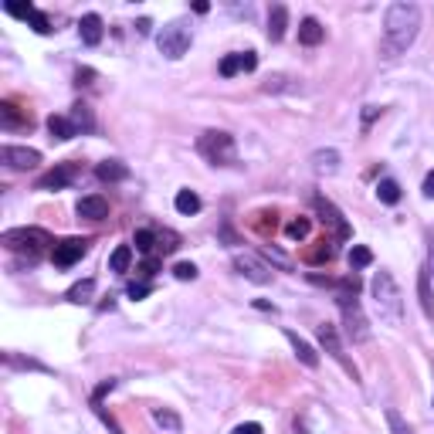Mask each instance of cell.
<instances>
[{
	"label": "cell",
	"instance_id": "cell-45",
	"mask_svg": "<svg viewBox=\"0 0 434 434\" xmlns=\"http://www.w3.org/2000/svg\"><path fill=\"white\" fill-rule=\"evenodd\" d=\"M421 194H424L428 200H434V170L424 177V184H421Z\"/></svg>",
	"mask_w": 434,
	"mask_h": 434
},
{
	"label": "cell",
	"instance_id": "cell-15",
	"mask_svg": "<svg viewBox=\"0 0 434 434\" xmlns=\"http://www.w3.org/2000/svg\"><path fill=\"white\" fill-rule=\"evenodd\" d=\"M309 163H313V173H316V177H333V173L339 170L343 157H339L336 150H316V153L309 157Z\"/></svg>",
	"mask_w": 434,
	"mask_h": 434
},
{
	"label": "cell",
	"instance_id": "cell-1",
	"mask_svg": "<svg viewBox=\"0 0 434 434\" xmlns=\"http://www.w3.org/2000/svg\"><path fill=\"white\" fill-rule=\"evenodd\" d=\"M421 31V7L411 0H397L384 14V41H380V55L384 58H397L404 55Z\"/></svg>",
	"mask_w": 434,
	"mask_h": 434
},
{
	"label": "cell",
	"instance_id": "cell-33",
	"mask_svg": "<svg viewBox=\"0 0 434 434\" xmlns=\"http://www.w3.org/2000/svg\"><path fill=\"white\" fill-rule=\"evenodd\" d=\"M309 231H313V221H309V217H295V221H288V228H285V235L292 237V241L309 237Z\"/></svg>",
	"mask_w": 434,
	"mask_h": 434
},
{
	"label": "cell",
	"instance_id": "cell-34",
	"mask_svg": "<svg viewBox=\"0 0 434 434\" xmlns=\"http://www.w3.org/2000/svg\"><path fill=\"white\" fill-rule=\"evenodd\" d=\"M387 428H391V434H411V428H407V421L400 417V411H387Z\"/></svg>",
	"mask_w": 434,
	"mask_h": 434
},
{
	"label": "cell",
	"instance_id": "cell-25",
	"mask_svg": "<svg viewBox=\"0 0 434 434\" xmlns=\"http://www.w3.org/2000/svg\"><path fill=\"white\" fill-rule=\"evenodd\" d=\"M92 295H95V278H81V282H75L68 288V302H75V306L92 302Z\"/></svg>",
	"mask_w": 434,
	"mask_h": 434
},
{
	"label": "cell",
	"instance_id": "cell-5",
	"mask_svg": "<svg viewBox=\"0 0 434 434\" xmlns=\"http://www.w3.org/2000/svg\"><path fill=\"white\" fill-rule=\"evenodd\" d=\"M197 153L207 159V163H214V166H228V163L237 159L235 136L224 132V129H207V132H200Z\"/></svg>",
	"mask_w": 434,
	"mask_h": 434
},
{
	"label": "cell",
	"instance_id": "cell-39",
	"mask_svg": "<svg viewBox=\"0 0 434 434\" xmlns=\"http://www.w3.org/2000/svg\"><path fill=\"white\" fill-rule=\"evenodd\" d=\"M262 255H265V258H272V262H275L278 268H285V272H288V268H292V262H288V258H285V255H282V251H275V248H268V244H265V248H262Z\"/></svg>",
	"mask_w": 434,
	"mask_h": 434
},
{
	"label": "cell",
	"instance_id": "cell-50",
	"mask_svg": "<svg viewBox=\"0 0 434 434\" xmlns=\"http://www.w3.org/2000/svg\"><path fill=\"white\" fill-rule=\"evenodd\" d=\"M431 407H434V397H431Z\"/></svg>",
	"mask_w": 434,
	"mask_h": 434
},
{
	"label": "cell",
	"instance_id": "cell-43",
	"mask_svg": "<svg viewBox=\"0 0 434 434\" xmlns=\"http://www.w3.org/2000/svg\"><path fill=\"white\" fill-rule=\"evenodd\" d=\"M150 295V285L146 282H132L129 285V299H146Z\"/></svg>",
	"mask_w": 434,
	"mask_h": 434
},
{
	"label": "cell",
	"instance_id": "cell-22",
	"mask_svg": "<svg viewBox=\"0 0 434 434\" xmlns=\"http://www.w3.org/2000/svg\"><path fill=\"white\" fill-rule=\"evenodd\" d=\"M322 38H326V28L319 24L316 17H306V21L299 24V44H309V48H316Z\"/></svg>",
	"mask_w": 434,
	"mask_h": 434
},
{
	"label": "cell",
	"instance_id": "cell-29",
	"mask_svg": "<svg viewBox=\"0 0 434 434\" xmlns=\"http://www.w3.org/2000/svg\"><path fill=\"white\" fill-rule=\"evenodd\" d=\"M129 265H132V248H129V244H119L116 251H112V258H109V268L122 275V272H129Z\"/></svg>",
	"mask_w": 434,
	"mask_h": 434
},
{
	"label": "cell",
	"instance_id": "cell-2",
	"mask_svg": "<svg viewBox=\"0 0 434 434\" xmlns=\"http://www.w3.org/2000/svg\"><path fill=\"white\" fill-rule=\"evenodd\" d=\"M370 292H373V302L380 309V319H387L391 326H400L404 322V292L394 282L391 272H377L373 282H370Z\"/></svg>",
	"mask_w": 434,
	"mask_h": 434
},
{
	"label": "cell",
	"instance_id": "cell-21",
	"mask_svg": "<svg viewBox=\"0 0 434 434\" xmlns=\"http://www.w3.org/2000/svg\"><path fill=\"white\" fill-rule=\"evenodd\" d=\"M153 424L163 428L166 434H180V431H184L180 414H177V411H170V407H153Z\"/></svg>",
	"mask_w": 434,
	"mask_h": 434
},
{
	"label": "cell",
	"instance_id": "cell-47",
	"mask_svg": "<svg viewBox=\"0 0 434 434\" xmlns=\"http://www.w3.org/2000/svg\"><path fill=\"white\" fill-rule=\"evenodd\" d=\"M157 268H159L157 258H146V262H143V275H157Z\"/></svg>",
	"mask_w": 434,
	"mask_h": 434
},
{
	"label": "cell",
	"instance_id": "cell-17",
	"mask_svg": "<svg viewBox=\"0 0 434 434\" xmlns=\"http://www.w3.org/2000/svg\"><path fill=\"white\" fill-rule=\"evenodd\" d=\"M95 177H99L102 184H119V180H129V166H126L122 159H102V163L95 166Z\"/></svg>",
	"mask_w": 434,
	"mask_h": 434
},
{
	"label": "cell",
	"instance_id": "cell-41",
	"mask_svg": "<svg viewBox=\"0 0 434 434\" xmlns=\"http://www.w3.org/2000/svg\"><path fill=\"white\" fill-rule=\"evenodd\" d=\"M3 363H7V366H24V370H44V366L34 363V359H17L14 353H3Z\"/></svg>",
	"mask_w": 434,
	"mask_h": 434
},
{
	"label": "cell",
	"instance_id": "cell-31",
	"mask_svg": "<svg viewBox=\"0 0 434 434\" xmlns=\"http://www.w3.org/2000/svg\"><path fill=\"white\" fill-rule=\"evenodd\" d=\"M157 241H159L157 231H150V228H139V231H136V237H132L136 251H143V255H153V248H159Z\"/></svg>",
	"mask_w": 434,
	"mask_h": 434
},
{
	"label": "cell",
	"instance_id": "cell-46",
	"mask_svg": "<svg viewBox=\"0 0 434 434\" xmlns=\"http://www.w3.org/2000/svg\"><path fill=\"white\" fill-rule=\"evenodd\" d=\"M377 116H380V106H363V126H370Z\"/></svg>",
	"mask_w": 434,
	"mask_h": 434
},
{
	"label": "cell",
	"instance_id": "cell-3",
	"mask_svg": "<svg viewBox=\"0 0 434 434\" xmlns=\"http://www.w3.org/2000/svg\"><path fill=\"white\" fill-rule=\"evenodd\" d=\"M190 44H194V31H190V21H184V17L166 21V24L157 31L159 55L170 58V61H180V58L190 51Z\"/></svg>",
	"mask_w": 434,
	"mask_h": 434
},
{
	"label": "cell",
	"instance_id": "cell-40",
	"mask_svg": "<svg viewBox=\"0 0 434 434\" xmlns=\"http://www.w3.org/2000/svg\"><path fill=\"white\" fill-rule=\"evenodd\" d=\"M112 391H116V380H112V377H109V380H102V384L95 387V394H92V404L99 407V404H102V397L112 394Z\"/></svg>",
	"mask_w": 434,
	"mask_h": 434
},
{
	"label": "cell",
	"instance_id": "cell-13",
	"mask_svg": "<svg viewBox=\"0 0 434 434\" xmlns=\"http://www.w3.org/2000/svg\"><path fill=\"white\" fill-rule=\"evenodd\" d=\"M0 159H3V166H10V170H34L41 163V153L31 150V146H3V150H0Z\"/></svg>",
	"mask_w": 434,
	"mask_h": 434
},
{
	"label": "cell",
	"instance_id": "cell-38",
	"mask_svg": "<svg viewBox=\"0 0 434 434\" xmlns=\"http://www.w3.org/2000/svg\"><path fill=\"white\" fill-rule=\"evenodd\" d=\"M173 275L180 278V282H194V278H197V265H190V262H180V265L173 268Z\"/></svg>",
	"mask_w": 434,
	"mask_h": 434
},
{
	"label": "cell",
	"instance_id": "cell-6",
	"mask_svg": "<svg viewBox=\"0 0 434 434\" xmlns=\"http://www.w3.org/2000/svg\"><path fill=\"white\" fill-rule=\"evenodd\" d=\"M336 306H339V313H343L346 336H350L353 343H366V339H370V319L363 316L359 299H356L353 292H339V295H336Z\"/></svg>",
	"mask_w": 434,
	"mask_h": 434
},
{
	"label": "cell",
	"instance_id": "cell-23",
	"mask_svg": "<svg viewBox=\"0 0 434 434\" xmlns=\"http://www.w3.org/2000/svg\"><path fill=\"white\" fill-rule=\"evenodd\" d=\"M417 295H421L424 316L434 319V292H431V272L428 268H421V275H417Z\"/></svg>",
	"mask_w": 434,
	"mask_h": 434
},
{
	"label": "cell",
	"instance_id": "cell-26",
	"mask_svg": "<svg viewBox=\"0 0 434 434\" xmlns=\"http://www.w3.org/2000/svg\"><path fill=\"white\" fill-rule=\"evenodd\" d=\"M173 207H177V214L190 217V214H197V210H200V197L194 194V190H177V197H173Z\"/></svg>",
	"mask_w": 434,
	"mask_h": 434
},
{
	"label": "cell",
	"instance_id": "cell-44",
	"mask_svg": "<svg viewBox=\"0 0 434 434\" xmlns=\"http://www.w3.org/2000/svg\"><path fill=\"white\" fill-rule=\"evenodd\" d=\"M231 434H265L262 431V424H255V421H248V424H237Z\"/></svg>",
	"mask_w": 434,
	"mask_h": 434
},
{
	"label": "cell",
	"instance_id": "cell-11",
	"mask_svg": "<svg viewBox=\"0 0 434 434\" xmlns=\"http://www.w3.org/2000/svg\"><path fill=\"white\" fill-rule=\"evenodd\" d=\"M79 177V163H58L55 170L38 177V190H65Z\"/></svg>",
	"mask_w": 434,
	"mask_h": 434
},
{
	"label": "cell",
	"instance_id": "cell-24",
	"mask_svg": "<svg viewBox=\"0 0 434 434\" xmlns=\"http://www.w3.org/2000/svg\"><path fill=\"white\" fill-rule=\"evenodd\" d=\"M48 132H51V139H72V136H79V129H75V122L68 116H51L48 119Z\"/></svg>",
	"mask_w": 434,
	"mask_h": 434
},
{
	"label": "cell",
	"instance_id": "cell-14",
	"mask_svg": "<svg viewBox=\"0 0 434 434\" xmlns=\"http://www.w3.org/2000/svg\"><path fill=\"white\" fill-rule=\"evenodd\" d=\"M75 210H79V217H85V221H106V217H109V200L92 194V197H81Z\"/></svg>",
	"mask_w": 434,
	"mask_h": 434
},
{
	"label": "cell",
	"instance_id": "cell-20",
	"mask_svg": "<svg viewBox=\"0 0 434 434\" xmlns=\"http://www.w3.org/2000/svg\"><path fill=\"white\" fill-rule=\"evenodd\" d=\"M285 339L292 343L295 356H299V359H302L306 366H319V353L313 350V346H309V343H306V339H302V336H299V333H295V329H285Z\"/></svg>",
	"mask_w": 434,
	"mask_h": 434
},
{
	"label": "cell",
	"instance_id": "cell-49",
	"mask_svg": "<svg viewBox=\"0 0 434 434\" xmlns=\"http://www.w3.org/2000/svg\"><path fill=\"white\" fill-rule=\"evenodd\" d=\"M150 28H153V24H150V21H146V17H143V21H139V24H136V31H139V34H150Z\"/></svg>",
	"mask_w": 434,
	"mask_h": 434
},
{
	"label": "cell",
	"instance_id": "cell-12",
	"mask_svg": "<svg viewBox=\"0 0 434 434\" xmlns=\"http://www.w3.org/2000/svg\"><path fill=\"white\" fill-rule=\"evenodd\" d=\"M235 268H237V275H244L255 285H268L272 282V268L262 258H255V255H235Z\"/></svg>",
	"mask_w": 434,
	"mask_h": 434
},
{
	"label": "cell",
	"instance_id": "cell-4",
	"mask_svg": "<svg viewBox=\"0 0 434 434\" xmlns=\"http://www.w3.org/2000/svg\"><path fill=\"white\" fill-rule=\"evenodd\" d=\"M0 244H3L7 251L28 255V262H34L38 255L48 251L51 235H48V231H41V228H10V231H3V235H0Z\"/></svg>",
	"mask_w": 434,
	"mask_h": 434
},
{
	"label": "cell",
	"instance_id": "cell-32",
	"mask_svg": "<svg viewBox=\"0 0 434 434\" xmlns=\"http://www.w3.org/2000/svg\"><path fill=\"white\" fill-rule=\"evenodd\" d=\"M370 265H373V251L363 248V244H353V248H350V268L359 272V268H370Z\"/></svg>",
	"mask_w": 434,
	"mask_h": 434
},
{
	"label": "cell",
	"instance_id": "cell-27",
	"mask_svg": "<svg viewBox=\"0 0 434 434\" xmlns=\"http://www.w3.org/2000/svg\"><path fill=\"white\" fill-rule=\"evenodd\" d=\"M377 197H380V204L394 207L397 200H400V184H397V180H391V177H384V180L377 184Z\"/></svg>",
	"mask_w": 434,
	"mask_h": 434
},
{
	"label": "cell",
	"instance_id": "cell-42",
	"mask_svg": "<svg viewBox=\"0 0 434 434\" xmlns=\"http://www.w3.org/2000/svg\"><path fill=\"white\" fill-rule=\"evenodd\" d=\"M333 255H336V248H333L329 241H322V248H316V251H313L309 258H313V262H329Z\"/></svg>",
	"mask_w": 434,
	"mask_h": 434
},
{
	"label": "cell",
	"instance_id": "cell-48",
	"mask_svg": "<svg viewBox=\"0 0 434 434\" xmlns=\"http://www.w3.org/2000/svg\"><path fill=\"white\" fill-rule=\"evenodd\" d=\"M428 272L434 275V237H431V244H428Z\"/></svg>",
	"mask_w": 434,
	"mask_h": 434
},
{
	"label": "cell",
	"instance_id": "cell-18",
	"mask_svg": "<svg viewBox=\"0 0 434 434\" xmlns=\"http://www.w3.org/2000/svg\"><path fill=\"white\" fill-rule=\"evenodd\" d=\"M0 126H3V129H28V126H31V116H24L14 102H0Z\"/></svg>",
	"mask_w": 434,
	"mask_h": 434
},
{
	"label": "cell",
	"instance_id": "cell-8",
	"mask_svg": "<svg viewBox=\"0 0 434 434\" xmlns=\"http://www.w3.org/2000/svg\"><path fill=\"white\" fill-rule=\"evenodd\" d=\"M313 207H316V214H319V221L333 231V237H339V241H346V237L353 235L350 231V224H346V217H343V210L333 204V200H326L322 194H316L313 197Z\"/></svg>",
	"mask_w": 434,
	"mask_h": 434
},
{
	"label": "cell",
	"instance_id": "cell-16",
	"mask_svg": "<svg viewBox=\"0 0 434 434\" xmlns=\"http://www.w3.org/2000/svg\"><path fill=\"white\" fill-rule=\"evenodd\" d=\"M79 34H81V41H85L88 48H95V44L102 41V34H106L102 17H99V14H85V17L79 21Z\"/></svg>",
	"mask_w": 434,
	"mask_h": 434
},
{
	"label": "cell",
	"instance_id": "cell-37",
	"mask_svg": "<svg viewBox=\"0 0 434 434\" xmlns=\"http://www.w3.org/2000/svg\"><path fill=\"white\" fill-rule=\"evenodd\" d=\"M3 10H7V14H14V17H24V21H28V17H31V10H34V3H10V0H7V3H3Z\"/></svg>",
	"mask_w": 434,
	"mask_h": 434
},
{
	"label": "cell",
	"instance_id": "cell-7",
	"mask_svg": "<svg viewBox=\"0 0 434 434\" xmlns=\"http://www.w3.org/2000/svg\"><path fill=\"white\" fill-rule=\"evenodd\" d=\"M316 336H319V346L326 350V353L333 356L353 380H359V370H356L353 363H350V356H346V350H343V343H339V333H336V326H329V322H322V326H316Z\"/></svg>",
	"mask_w": 434,
	"mask_h": 434
},
{
	"label": "cell",
	"instance_id": "cell-36",
	"mask_svg": "<svg viewBox=\"0 0 434 434\" xmlns=\"http://www.w3.org/2000/svg\"><path fill=\"white\" fill-rule=\"evenodd\" d=\"M159 251L163 255H170V251H177L180 248V235H173V231H159Z\"/></svg>",
	"mask_w": 434,
	"mask_h": 434
},
{
	"label": "cell",
	"instance_id": "cell-10",
	"mask_svg": "<svg viewBox=\"0 0 434 434\" xmlns=\"http://www.w3.org/2000/svg\"><path fill=\"white\" fill-rule=\"evenodd\" d=\"M258 68V55L255 51H235V55H224L217 72L221 79H235V75H244V72H255Z\"/></svg>",
	"mask_w": 434,
	"mask_h": 434
},
{
	"label": "cell",
	"instance_id": "cell-35",
	"mask_svg": "<svg viewBox=\"0 0 434 434\" xmlns=\"http://www.w3.org/2000/svg\"><path fill=\"white\" fill-rule=\"evenodd\" d=\"M28 21H31V28H34L38 34H51V21H48V14H41L38 7L31 10V17H28Z\"/></svg>",
	"mask_w": 434,
	"mask_h": 434
},
{
	"label": "cell",
	"instance_id": "cell-30",
	"mask_svg": "<svg viewBox=\"0 0 434 434\" xmlns=\"http://www.w3.org/2000/svg\"><path fill=\"white\" fill-rule=\"evenodd\" d=\"M262 92H268V95H272V92H299V85H295V79H292V75H272V79L265 81V85H262Z\"/></svg>",
	"mask_w": 434,
	"mask_h": 434
},
{
	"label": "cell",
	"instance_id": "cell-28",
	"mask_svg": "<svg viewBox=\"0 0 434 434\" xmlns=\"http://www.w3.org/2000/svg\"><path fill=\"white\" fill-rule=\"evenodd\" d=\"M72 122H75V129L79 132H88V129H95V119H92V109L85 106V102H79V106H72Z\"/></svg>",
	"mask_w": 434,
	"mask_h": 434
},
{
	"label": "cell",
	"instance_id": "cell-19",
	"mask_svg": "<svg viewBox=\"0 0 434 434\" xmlns=\"http://www.w3.org/2000/svg\"><path fill=\"white\" fill-rule=\"evenodd\" d=\"M285 28H288V7L275 3L268 10V41H282L285 38Z\"/></svg>",
	"mask_w": 434,
	"mask_h": 434
},
{
	"label": "cell",
	"instance_id": "cell-9",
	"mask_svg": "<svg viewBox=\"0 0 434 434\" xmlns=\"http://www.w3.org/2000/svg\"><path fill=\"white\" fill-rule=\"evenodd\" d=\"M88 237H68V241H58L55 248H51V262L58 265V268H72L75 262H81V255L88 251Z\"/></svg>",
	"mask_w": 434,
	"mask_h": 434
}]
</instances>
